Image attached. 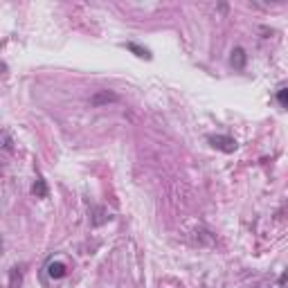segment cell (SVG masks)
<instances>
[{
  "mask_svg": "<svg viewBox=\"0 0 288 288\" xmlns=\"http://www.w3.org/2000/svg\"><path fill=\"white\" fill-rule=\"evenodd\" d=\"M232 66L239 68V70L245 66V50L243 48H234L232 50Z\"/></svg>",
  "mask_w": 288,
  "mask_h": 288,
  "instance_id": "cell-5",
  "label": "cell"
},
{
  "mask_svg": "<svg viewBox=\"0 0 288 288\" xmlns=\"http://www.w3.org/2000/svg\"><path fill=\"white\" fill-rule=\"evenodd\" d=\"M48 275L54 279H61L68 275V266L63 261H50V264H48Z\"/></svg>",
  "mask_w": 288,
  "mask_h": 288,
  "instance_id": "cell-2",
  "label": "cell"
},
{
  "mask_svg": "<svg viewBox=\"0 0 288 288\" xmlns=\"http://www.w3.org/2000/svg\"><path fill=\"white\" fill-rule=\"evenodd\" d=\"M111 99H117L115 95H108V93H104V95H97V97H95L93 99V104L97 106V104H101V101H111Z\"/></svg>",
  "mask_w": 288,
  "mask_h": 288,
  "instance_id": "cell-8",
  "label": "cell"
},
{
  "mask_svg": "<svg viewBox=\"0 0 288 288\" xmlns=\"http://www.w3.org/2000/svg\"><path fill=\"white\" fill-rule=\"evenodd\" d=\"M210 142L214 149H221V151H225V153L237 151V142H234L232 138H227V135H210Z\"/></svg>",
  "mask_w": 288,
  "mask_h": 288,
  "instance_id": "cell-1",
  "label": "cell"
},
{
  "mask_svg": "<svg viewBox=\"0 0 288 288\" xmlns=\"http://www.w3.org/2000/svg\"><path fill=\"white\" fill-rule=\"evenodd\" d=\"M108 218H111L108 210H104V207H90V223H93V225H101V223H106Z\"/></svg>",
  "mask_w": 288,
  "mask_h": 288,
  "instance_id": "cell-3",
  "label": "cell"
},
{
  "mask_svg": "<svg viewBox=\"0 0 288 288\" xmlns=\"http://www.w3.org/2000/svg\"><path fill=\"white\" fill-rule=\"evenodd\" d=\"M277 101L284 106V108H288V88L277 90Z\"/></svg>",
  "mask_w": 288,
  "mask_h": 288,
  "instance_id": "cell-7",
  "label": "cell"
},
{
  "mask_svg": "<svg viewBox=\"0 0 288 288\" xmlns=\"http://www.w3.org/2000/svg\"><path fill=\"white\" fill-rule=\"evenodd\" d=\"M124 48H126L128 52H135V56H140V59H146V61L151 59V52L146 50V48H142V45H138V43H126Z\"/></svg>",
  "mask_w": 288,
  "mask_h": 288,
  "instance_id": "cell-4",
  "label": "cell"
},
{
  "mask_svg": "<svg viewBox=\"0 0 288 288\" xmlns=\"http://www.w3.org/2000/svg\"><path fill=\"white\" fill-rule=\"evenodd\" d=\"M32 192H34V196H36V198H45V196H48V185H45V180L41 176L36 178V183H34Z\"/></svg>",
  "mask_w": 288,
  "mask_h": 288,
  "instance_id": "cell-6",
  "label": "cell"
},
{
  "mask_svg": "<svg viewBox=\"0 0 288 288\" xmlns=\"http://www.w3.org/2000/svg\"><path fill=\"white\" fill-rule=\"evenodd\" d=\"M2 140H5V149L11 151V138H9V133H7V131L2 133Z\"/></svg>",
  "mask_w": 288,
  "mask_h": 288,
  "instance_id": "cell-9",
  "label": "cell"
}]
</instances>
